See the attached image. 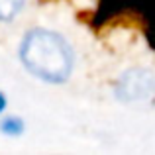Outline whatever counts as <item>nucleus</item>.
Returning <instances> with one entry per match:
<instances>
[{"instance_id": "obj_1", "label": "nucleus", "mask_w": 155, "mask_h": 155, "mask_svg": "<svg viewBox=\"0 0 155 155\" xmlns=\"http://www.w3.org/2000/svg\"><path fill=\"white\" fill-rule=\"evenodd\" d=\"M20 59L34 77L47 83H65L75 63L67 39L41 28L26 34L20 45Z\"/></svg>"}, {"instance_id": "obj_2", "label": "nucleus", "mask_w": 155, "mask_h": 155, "mask_svg": "<svg viewBox=\"0 0 155 155\" xmlns=\"http://www.w3.org/2000/svg\"><path fill=\"white\" fill-rule=\"evenodd\" d=\"M114 91L122 102H147L155 98V73L149 69H130L118 79Z\"/></svg>"}, {"instance_id": "obj_3", "label": "nucleus", "mask_w": 155, "mask_h": 155, "mask_svg": "<svg viewBox=\"0 0 155 155\" xmlns=\"http://www.w3.org/2000/svg\"><path fill=\"white\" fill-rule=\"evenodd\" d=\"M26 0H0V22H10L20 14Z\"/></svg>"}, {"instance_id": "obj_4", "label": "nucleus", "mask_w": 155, "mask_h": 155, "mask_svg": "<svg viewBox=\"0 0 155 155\" xmlns=\"http://www.w3.org/2000/svg\"><path fill=\"white\" fill-rule=\"evenodd\" d=\"M0 132L6 134V136H12V137L20 136V134L24 132V120H22V118H18V116L4 118V120L0 122Z\"/></svg>"}, {"instance_id": "obj_5", "label": "nucleus", "mask_w": 155, "mask_h": 155, "mask_svg": "<svg viewBox=\"0 0 155 155\" xmlns=\"http://www.w3.org/2000/svg\"><path fill=\"white\" fill-rule=\"evenodd\" d=\"M4 108H6V96L0 92V114H2V110H4Z\"/></svg>"}]
</instances>
